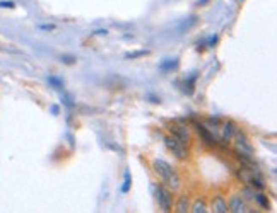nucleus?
<instances>
[{"label":"nucleus","instance_id":"8","mask_svg":"<svg viewBox=\"0 0 277 213\" xmlns=\"http://www.w3.org/2000/svg\"><path fill=\"white\" fill-rule=\"evenodd\" d=\"M212 212H216V213H226L228 212V203L224 202V198L221 195L214 196V200H212Z\"/></svg>","mask_w":277,"mask_h":213},{"label":"nucleus","instance_id":"14","mask_svg":"<svg viewBox=\"0 0 277 213\" xmlns=\"http://www.w3.org/2000/svg\"><path fill=\"white\" fill-rule=\"evenodd\" d=\"M255 195H257V193L252 191V190H243V196L247 200H255Z\"/></svg>","mask_w":277,"mask_h":213},{"label":"nucleus","instance_id":"2","mask_svg":"<svg viewBox=\"0 0 277 213\" xmlns=\"http://www.w3.org/2000/svg\"><path fill=\"white\" fill-rule=\"evenodd\" d=\"M233 136H235L236 154L240 155V159H243L245 164H250V159H252V155H254V148H252L250 142H248L247 136H245L240 130H236Z\"/></svg>","mask_w":277,"mask_h":213},{"label":"nucleus","instance_id":"13","mask_svg":"<svg viewBox=\"0 0 277 213\" xmlns=\"http://www.w3.org/2000/svg\"><path fill=\"white\" fill-rule=\"evenodd\" d=\"M128 190H130V174H128V172H125V184H123L122 191L123 193H128Z\"/></svg>","mask_w":277,"mask_h":213},{"label":"nucleus","instance_id":"15","mask_svg":"<svg viewBox=\"0 0 277 213\" xmlns=\"http://www.w3.org/2000/svg\"><path fill=\"white\" fill-rule=\"evenodd\" d=\"M2 7H14V2H0Z\"/></svg>","mask_w":277,"mask_h":213},{"label":"nucleus","instance_id":"12","mask_svg":"<svg viewBox=\"0 0 277 213\" xmlns=\"http://www.w3.org/2000/svg\"><path fill=\"white\" fill-rule=\"evenodd\" d=\"M255 200L259 202L260 205H262L264 208H269V202H267V198L264 195H255Z\"/></svg>","mask_w":277,"mask_h":213},{"label":"nucleus","instance_id":"7","mask_svg":"<svg viewBox=\"0 0 277 213\" xmlns=\"http://www.w3.org/2000/svg\"><path fill=\"white\" fill-rule=\"evenodd\" d=\"M195 128H197V131H199V135L202 136V140H204V143H206V145H209V147H214L216 143V138H214V135L211 133V131L207 130L206 126H204V124H195Z\"/></svg>","mask_w":277,"mask_h":213},{"label":"nucleus","instance_id":"11","mask_svg":"<svg viewBox=\"0 0 277 213\" xmlns=\"http://www.w3.org/2000/svg\"><path fill=\"white\" fill-rule=\"evenodd\" d=\"M190 212H194V213H207V207H206V203L202 202V200H197V202L194 203V207H192V210Z\"/></svg>","mask_w":277,"mask_h":213},{"label":"nucleus","instance_id":"5","mask_svg":"<svg viewBox=\"0 0 277 213\" xmlns=\"http://www.w3.org/2000/svg\"><path fill=\"white\" fill-rule=\"evenodd\" d=\"M170 133L173 138L178 140L180 143H183V145H188V143H190V133H188V130L185 126L173 124V126L170 128Z\"/></svg>","mask_w":277,"mask_h":213},{"label":"nucleus","instance_id":"9","mask_svg":"<svg viewBox=\"0 0 277 213\" xmlns=\"http://www.w3.org/2000/svg\"><path fill=\"white\" fill-rule=\"evenodd\" d=\"M235 131H236V128H235V124L233 123H224L223 124V128H221V136H223V140H233V135H235Z\"/></svg>","mask_w":277,"mask_h":213},{"label":"nucleus","instance_id":"10","mask_svg":"<svg viewBox=\"0 0 277 213\" xmlns=\"http://www.w3.org/2000/svg\"><path fill=\"white\" fill-rule=\"evenodd\" d=\"M175 212H178V213L190 212V205H188V196L187 195H182L178 198V202H176V207H175Z\"/></svg>","mask_w":277,"mask_h":213},{"label":"nucleus","instance_id":"4","mask_svg":"<svg viewBox=\"0 0 277 213\" xmlns=\"http://www.w3.org/2000/svg\"><path fill=\"white\" fill-rule=\"evenodd\" d=\"M164 145H166L168 150H170L173 155H176V157H178L180 160L188 159L187 147H185L183 143H180L176 138H173V136H166V138H164Z\"/></svg>","mask_w":277,"mask_h":213},{"label":"nucleus","instance_id":"6","mask_svg":"<svg viewBox=\"0 0 277 213\" xmlns=\"http://www.w3.org/2000/svg\"><path fill=\"white\" fill-rule=\"evenodd\" d=\"M228 212H233V213L248 212L247 205H245V200L242 198V196H231L230 203H228Z\"/></svg>","mask_w":277,"mask_h":213},{"label":"nucleus","instance_id":"3","mask_svg":"<svg viewBox=\"0 0 277 213\" xmlns=\"http://www.w3.org/2000/svg\"><path fill=\"white\" fill-rule=\"evenodd\" d=\"M156 200H158L161 212H171V208H173V196H171L170 190H166L161 184L156 186Z\"/></svg>","mask_w":277,"mask_h":213},{"label":"nucleus","instance_id":"1","mask_svg":"<svg viewBox=\"0 0 277 213\" xmlns=\"http://www.w3.org/2000/svg\"><path fill=\"white\" fill-rule=\"evenodd\" d=\"M152 169H154L156 174H158L159 178L163 179V183H166L168 186L171 188V190H173V191L180 190V186H182L180 176L176 174V171L166 162V160L154 159V160H152Z\"/></svg>","mask_w":277,"mask_h":213}]
</instances>
